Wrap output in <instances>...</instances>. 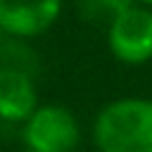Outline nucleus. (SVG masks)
Wrapping results in <instances>:
<instances>
[{"instance_id":"nucleus-8","label":"nucleus","mask_w":152,"mask_h":152,"mask_svg":"<svg viewBox=\"0 0 152 152\" xmlns=\"http://www.w3.org/2000/svg\"><path fill=\"white\" fill-rule=\"evenodd\" d=\"M133 2H138V5H142V7H152V0H133Z\"/></svg>"},{"instance_id":"nucleus-2","label":"nucleus","mask_w":152,"mask_h":152,"mask_svg":"<svg viewBox=\"0 0 152 152\" xmlns=\"http://www.w3.org/2000/svg\"><path fill=\"white\" fill-rule=\"evenodd\" d=\"M107 48L112 57L128 66L152 59V7L128 5L107 24Z\"/></svg>"},{"instance_id":"nucleus-6","label":"nucleus","mask_w":152,"mask_h":152,"mask_svg":"<svg viewBox=\"0 0 152 152\" xmlns=\"http://www.w3.org/2000/svg\"><path fill=\"white\" fill-rule=\"evenodd\" d=\"M76 5H78V12L83 19L107 26L119 12H124L128 5H133V0H76Z\"/></svg>"},{"instance_id":"nucleus-4","label":"nucleus","mask_w":152,"mask_h":152,"mask_svg":"<svg viewBox=\"0 0 152 152\" xmlns=\"http://www.w3.org/2000/svg\"><path fill=\"white\" fill-rule=\"evenodd\" d=\"M64 0H0V28L10 38H36L52 28Z\"/></svg>"},{"instance_id":"nucleus-9","label":"nucleus","mask_w":152,"mask_h":152,"mask_svg":"<svg viewBox=\"0 0 152 152\" xmlns=\"http://www.w3.org/2000/svg\"><path fill=\"white\" fill-rule=\"evenodd\" d=\"M21 152H36V150H28V147H24V150H21Z\"/></svg>"},{"instance_id":"nucleus-1","label":"nucleus","mask_w":152,"mask_h":152,"mask_svg":"<svg viewBox=\"0 0 152 152\" xmlns=\"http://www.w3.org/2000/svg\"><path fill=\"white\" fill-rule=\"evenodd\" d=\"M93 142L100 152H152V100L107 102L93 121Z\"/></svg>"},{"instance_id":"nucleus-5","label":"nucleus","mask_w":152,"mask_h":152,"mask_svg":"<svg viewBox=\"0 0 152 152\" xmlns=\"http://www.w3.org/2000/svg\"><path fill=\"white\" fill-rule=\"evenodd\" d=\"M38 107V88L33 74L19 66L0 64V119L24 124Z\"/></svg>"},{"instance_id":"nucleus-3","label":"nucleus","mask_w":152,"mask_h":152,"mask_svg":"<svg viewBox=\"0 0 152 152\" xmlns=\"http://www.w3.org/2000/svg\"><path fill=\"white\" fill-rule=\"evenodd\" d=\"M21 133L26 147L36 152H76L81 142V124L62 104H38Z\"/></svg>"},{"instance_id":"nucleus-7","label":"nucleus","mask_w":152,"mask_h":152,"mask_svg":"<svg viewBox=\"0 0 152 152\" xmlns=\"http://www.w3.org/2000/svg\"><path fill=\"white\" fill-rule=\"evenodd\" d=\"M5 40H7V33L0 28V50H2V45H5Z\"/></svg>"}]
</instances>
